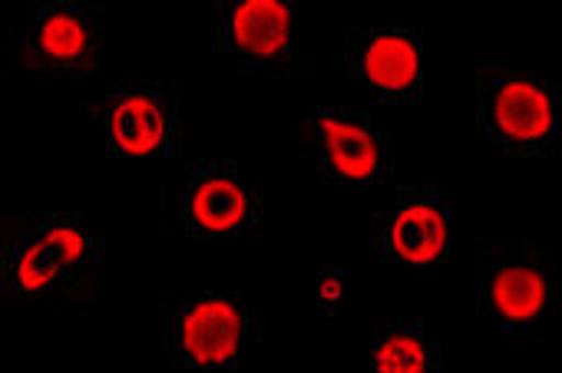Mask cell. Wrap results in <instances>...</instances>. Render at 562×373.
Segmentation results:
<instances>
[{
    "label": "cell",
    "mask_w": 562,
    "mask_h": 373,
    "mask_svg": "<svg viewBox=\"0 0 562 373\" xmlns=\"http://www.w3.org/2000/svg\"><path fill=\"white\" fill-rule=\"evenodd\" d=\"M559 87L513 64H486L476 77L480 136L506 159H549L555 146Z\"/></svg>",
    "instance_id": "cell-3"
},
{
    "label": "cell",
    "mask_w": 562,
    "mask_h": 373,
    "mask_svg": "<svg viewBox=\"0 0 562 373\" xmlns=\"http://www.w3.org/2000/svg\"><path fill=\"white\" fill-rule=\"evenodd\" d=\"M447 363V350L434 343L417 320H378L371 330V366L384 373H424Z\"/></svg>",
    "instance_id": "cell-12"
},
{
    "label": "cell",
    "mask_w": 562,
    "mask_h": 373,
    "mask_svg": "<svg viewBox=\"0 0 562 373\" xmlns=\"http://www.w3.org/2000/svg\"><path fill=\"white\" fill-rule=\"evenodd\" d=\"M295 146L308 159L322 182L345 185H397L394 176V136L384 133L368 113L341 106L295 110Z\"/></svg>",
    "instance_id": "cell-6"
},
{
    "label": "cell",
    "mask_w": 562,
    "mask_h": 373,
    "mask_svg": "<svg viewBox=\"0 0 562 373\" xmlns=\"http://www.w3.org/2000/svg\"><path fill=\"white\" fill-rule=\"evenodd\" d=\"M265 189L248 182L232 159H199L182 182L166 192L162 235L182 238H248L261 235Z\"/></svg>",
    "instance_id": "cell-5"
},
{
    "label": "cell",
    "mask_w": 562,
    "mask_h": 373,
    "mask_svg": "<svg viewBox=\"0 0 562 373\" xmlns=\"http://www.w3.org/2000/svg\"><path fill=\"white\" fill-rule=\"evenodd\" d=\"M212 47L238 70L285 80L315 74L295 50V8L289 0H215Z\"/></svg>",
    "instance_id": "cell-8"
},
{
    "label": "cell",
    "mask_w": 562,
    "mask_h": 373,
    "mask_svg": "<svg viewBox=\"0 0 562 373\" xmlns=\"http://www.w3.org/2000/svg\"><path fill=\"white\" fill-rule=\"evenodd\" d=\"M345 301V271L338 264H325L318 271V310L325 317H338Z\"/></svg>",
    "instance_id": "cell-13"
},
{
    "label": "cell",
    "mask_w": 562,
    "mask_h": 373,
    "mask_svg": "<svg viewBox=\"0 0 562 373\" xmlns=\"http://www.w3.org/2000/svg\"><path fill=\"white\" fill-rule=\"evenodd\" d=\"M555 255L546 245L499 238L476 255V310L506 343L539 337L552 314Z\"/></svg>",
    "instance_id": "cell-2"
},
{
    "label": "cell",
    "mask_w": 562,
    "mask_h": 373,
    "mask_svg": "<svg viewBox=\"0 0 562 373\" xmlns=\"http://www.w3.org/2000/svg\"><path fill=\"white\" fill-rule=\"evenodd\" d=\"M106 241L80 215L34 212L4 218L0 241V291L83 297L100 287Z\"/></svg>",
    "instance_id": "cell-1"
},
{
    "label": "cell",
    "mask_w": 562,
    "mask_h": 373,
    "mask_svg": "<svg viewBox=\"0 0 562 373\" xmlns=\"http://www.w3.org/2000/svg\"><path fill=\"white\" fill-rule=\"evenodd\" d=\"M371 251L381 264H437L450 255V192L404 189L391 208L374 212Z\"/></svg>",
    "instance_id": "cell-11"
},
{
    "label": "cell",
    "mask_w": 562,
    "mask_h": 373,
    "mask_svg": "<svg viewBox=\"0 0 562 373\" xmlns=\"http://www.w3.org/2000/svg\"><path fill=\"white\" fill-rule=\"evenodd\" d=\"M345 77L364 83L384 106H417L424 100V34L417 27H348Z\"/></svg>",
    "instance_id": "cell-10"
},
{
    "label": "cell",
    "mask_w": 562,
    "mask_h": 373,
    "mask_svg": "<svg viewBox=\"0 0 562 373\" xmlns=\"http://www.w3.org/2000/svg\"><path fill=\"white\" fill-rule=\"evenodd\" d=\"M162 363L186 370L235 366L258 343V310L241 294L182 291L162 301Z\"/></svg>",
    "instance_id": "cell-4"
},
{
    "label": "cell",
    "mask_w": 562,
    "mask_h": 373,
    "mask_svg": "<svg viewBox=\"0 0 562 373\" xmlns=\"http://www.w3.org/2000/svg\"><path fill=\"white\" fill-rule=\"evenodd\" d=\"M106 57V11L70 0H31L21 34L24 74L90 80Z\"/></svg>",
    "instance_id": "cell-9"
},
{
    "label": "cell",
    "mask_w": 562,
    "mask_h": 373,
    "mask_svg": "<svg viewBox=\"0 0 562 373\" xmlns=\"http://www.w3.org/2000/svg\"><path fill=\"white\" fill-rule=\"evenodd\" d=\"M93 123L113 159L176 156L182 146V83L126 80L106 87L93 106Z\"/></svg>",
    "instance_id": "cell-7"
}]
</instances>
